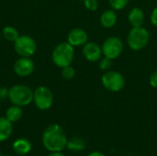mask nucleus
<instances>
[{
    "label": "nucleus",
    "mask_w": 157,
    "mask_h": 156,
    "mask_svg": "<svg viewBox=\"0 0 157 156\" xmlns=\"http://www.w3.org/2000/svg\"><path fill=\"white\" fill-rule=\"evenodd\" d=\"M14 50L20 57H30L37 51V44L29 35H21L14 42Z\"/></svg>",
    "instance_id": "obj_6"
},
{
    "label": "nucleus",
    "mask_w": 157,
    "mask_h": 156,
    "mask_svg": "<svg viewBox=\"0 0 157 156\" xmlns=\"http://www.w3.org/2000/svg\"><path fill=\"white\" fill-rule=\"evenodd\" d=\"M48 156H65L63 154H62L61 152H52V154H50Z\"/></svg>",
    "instance_id": "obj_27"
},
{
    "label": "nucleus",
    "mask_w": 157,
    "mask_h": 156,
    "mask_svg": "<svg viewBox=\"0 0 157 156\" xmlns=\"http://www.w3.org/2000/svg\"><path fill=\"white\" fill-rule=\"evenodd\" d=\"M84 4H85L86 8L88 11H91V12L96 11L98 8V6H99L98 0H85Z\"/></svg>",
    "instance_id": "obj_21"
},
{
    "label": "nucleus",
    "mask_w": 157,
    "mask_h": 156,
    "mask_svg": "<svg viewBox=\"0 0 157 156\" xmlns=\"http://www.w3.org/2000/svg\"><path fill=\"white\" fill-rule=\"evenodd\" d=\"M74 58L75 47L72 46L68 41H63L56 45L52 53V59L53 63L60 68L71 65Z\"/></svg>",
    "instance_id": "obj_2"
},
{
    "label": "nucleus",
    "mask_w": 157,
    "mask_h": 156,
    "mask_svg": "<svg viewBox=\"0 0 157 156\" xmlns=\"http://www.w3.org/2000/svg\"><path fill=\"white\" fill-rule=\"evenodd\" d=\"M42 143L50 152H62L67 146V138L63 129L58 124L48 126L42 133Z\"/></svg>",
    "instance_id": "obj_1"
},
{
    "label": "nucleus",
    "mask_w": 157,
    "mask_h": 156,
    "mask_svg": "<svg viewBox=\"0 0 157 156\" xmlns=\"http://www.w3.org/2000/svg\"><path fill=\"white\" fill-rule=\"evenodd\" d=\"M75 70L71 65H68V66L62 68V76L64 79L71 80L75 77Z\"/></svg>",
    "instance_id": "obj_20"
},
{
    "label": "nucleus",
    "mask_w": 157,
    "mask_h": 156,
    "mask_svg": "<svg viewBox=\"0 0 157 156\" xmlns=\"http://www.w3.org/2000/svg\"><path fill=\"white\" fill-rule=\"evenodd\" d=\"M88 156H105V154L100 152H93V153L89 154Z\"/></svg>",
    "instance_id": "obj_26"
},
{
    "label": "nucleus",
    "mask_w": 157,
    "mask_h": 156,
    "mask_svg": "<svg viewBox=\"0 0 157 156\" xmlns=\"http://www.w3.org/2000/svg\"><path fill=\"white\" fill-rule=\"evenodd\" d=\"M112 65V60L108 58V57H104L103 59H100L99 62V67L101 70L103 71H109L111 68Z\"/></svg>",
    "instance_id": "obj_22"
},
{
    "label": "nucleus",
    "mask_w": 157,
    "mask_h": 156,
    "mask_svg": "<svg viewBox=\"0 0 157 156\" xmlns=\"http://www.w3.org/2000/svg\"><path fill=\"white\" fill-rule=\"evenodd\" d=\"M117 23V14L114 9H108L100 16V24L106 29L114 27Z\"/></svg>",
    "instance_id": "obj_13"
},
{
    "label": "nucleus",
    "mask_w": 157,
    "mask_h": 156,
    "mask_svg": "<svg viewBox=\"0 0 157 156\" xmlns=\"http://www.w3.org/2000/svg\"><path fill=\"white\" fill-rule=\"evenodd\" d=\"M150 40V33L144 27L132 28L128 36L127 43L132 51H141L147 46Z\"/></svg>",
    "instance_id": "obj_4"
},
{
    "label": "nucleus",
    "mask_w": 157,
    "mask_h": 156,
    "mask_svg": "<svg viewBox=\"0 0 157 156\" xmlns=\"http://www.w3.org/2000/svg\"><path fill=\"white\" fill-rule=\"evenodd\" d=\"M151 22L154 26L157 27V6L154 8L151 14Z\"/></svg>",
    "instance_id": "obj_24"
},
{
    "label": "nucleus",
    "mask_w": 157,
    "mask_h": 156,
    "mask_svg": "<svg viewBox=\"0 0 157 156\" xmlns=\"http://www.w3.org/2000/svg\"><path fill=\"white\" fill-rule=\"evenodd\" d=\"M33 102L40 110L49 109L53 103L52 92L46 86H40L33 91Z\"/></svg>",
    "instance_id": "obj_8"
},
{
    "label": "nucleus",
    "mask_w": 157,
    "mask_h": 156,
    "mask_svg": "<svg viewBox=\"0 0 157 156\" xmlns=\"http://www.w3.org/2000/svg\"><path fill=\"white\" fill-rule=\"evenodd\" d=\"M101 48L105 57L115 60L121 55L124 45L121 38L117 36H111L104 40Z\"/></svg>",
    "instance_id": "obj_7"
},
{
    "label": "nucleus",
    "mask_w": 157,
    "mask_h": 156,
    "mask_svg": "<svg viewBox=\"0 0 157 156\" xmlns=\"http://www.w3.org/2000/svg\"><path fill=\"white\" fill-rule=\"evenodd\" d=\"M68 149L74 152H80L85 149V141L80 137H75L71 139L69 142H67Z\"/></svg>",
    "instance_id": "obj_18"
},
{
    "label": "nucleus",
    "mask_w": 157,
    "mask_h": 156,
    "mask_svg": "<svg viewBox=\"0 0 157 156\" xmlns=\"http://www.w3.org/2000/svg\"><path fill=\"white\" fill-rule=\"evenodd\" d=\"M88 40V35L84 29L75 28L72 29L67 35V41L74 47L84 46Z\"/></svg>",
    "instance_id": "obj_11"
},
{
    "label": "nucleus",
    "mask_w": 157,
    "mask_h": 156,
    "mask_svg": "<svg viewBox=\"0 0 157 156\" xmlns=\"http://www.w3.org/2000/svg\"><path fill=\"white\" fill-rule=\"evenodd\" d=\"M13 131L12 122L6 117H0V142L7 140Z\"/></svg>",
    "instance_id": "obj_14"
},
{
    "label": "nucleus",
    "mask_w": 157,
    "mask_h": 156,
    "mask_svg": "<svg viewBox=\"0 0 157 156\" xmlns=\"http://www.w3.org/2000/svg\"><path fill=\"white\" fill-rule=\"evenodd\" d=\"M13 150L14 152L18 155H25L29 154L31 150V144L26 139H17L13 143Z\"/></svg>",
    "instance_id": "obj_15"
},
{
    "label": "nucleus",
    "mask_w": 157,
    "mask_h": 156,
    "mask_svg": "<svg viewBox=\"0 0 157 156\" xmlns=\"http://www.w3.org/2000/svg\"><path fill=\"white\" fill-rule=\"evenodd\" d=\"M78 1H85V0H78Z\"/></svg>",
    "instance_id": "obj_29"
},
{
    "label": "nucleus",
    "mask_w": 157,
    "mask_h": 156,
    "mask_svg": "<svg viewBox=\"0 0 157 156\" xmlns=\"http://www.w3.org/2000/svg\"><path fill=\"white\" fill-rule=\"evenodd\" d=\"M144 19H145L144 12L141 7L135 6L130 10L128 15V21L132 28L142 27L144 23Z\"/></svg>",
    "instance_id": "obj_12"
},
{
    "label": "nucleus",
    "mask_w": 157,
    "mask_h": 156,
    "mask_svg": "<svg viewBox=\"0 0 157 156\" xmlns=\"http://www.w3.org/2000/svg\"><path fill=\"white\" fill-rule=\"evenodd\" d=\"M6 97H8V90L4 87H0V100H3Z\"/></svg>",
    "instance_id": "obj_25"
},
{
    "label": "nucleus",
    "mask_w": 157,
    "mask_h": 156,
    "mask_svg": "<svg viewBox=\"0 0 157 156\" xmlns=\"http://www.w3.org/2000/svg\"><path fill=\"white\" fill-rule=\"evenodd\" d=\"M149 83L153 87L157 88V71L152 73V74L149 77Z\"/></svg>",
    "instance_id": "obj_23"
},
{
    "label": "nucleus",
    "mask_w": 157,
    "mask_h": 156,
    "mask_svg": "<svg viewBox=\"0 0 157 156\" xmlns=\"http://www.w3.org/2000/svg\"><path fill=\"white\" fill-rule=\"evenodd\" d=\"M129 2L130 0H109L110 7L114 10L124 9L128 6Z\"/></svg>",
    "instance_id": "obj_19"
},
{
    "label": "nucleus",
    "mask_w": 157,
    "mask_h": 156,
    "mask_svg": "<svg viewBox=\"0 0 157 156\" xmlns=\"http://www.w3.org/2000/svg\"><path fill=\"white\" fill-rule=\"evenodd\" d=\"M0 156H1V152H0Z\"/></svg>",
    "instance_id": "obj_30"
},
{
    "label": "nucleus",
    "mask_w": 157,
    "mask_h": 156,
    "mask_svg": "<svg viewBox=\"0 0 157 156\" xmlns=\"http://www.w3.org/2000/svg\"><path fill=\"white\" fill-rule=\"evenodd\" d=\"M13 69L17 76L27 77L34 72L35 64L30 57H20L15 62Z\"/></svg>",
    "instance_id": "obj_9"
},
{
    "label": "nucleus",
    "mask_w": 157,
    "mask_h": 156,
    "mask_svg": "<svg viewBox=\"0 0 157 156\" xmlns=\"http://www.w3.org/2000/svg\"><path fill=\"white\" fill-rule=\"evenodd\" d=\"M8 99L13 105L25 107L33 101V91L28 86L15 85L8 89Z\"/></svg>",
    "instance_id": "obj_3"
},
{
    "label": "nucleus",
    "mask_w": 157,
    "mask_h": 156,
    "mask_svg": "<svg viewBox=\"0 0 157 156\" xmlns=\"http://www.w3.org/2000/svg\"><path fill=\"white\" fill-rule=\"evenodd\" d=\"M22 117V109L21 107L13 105L11 107H9L6 111V118L10 120L12 123L13 122H17Z\"/></svg>",
    "instance_id": "obj_16"
},
{
    "label": "nucleus",
    "mask_w": 157,
    "mask_h": 156,
    "mask_svg": "<svg viewBox=\"0 0 157 156\" xmlns=\"http://www.w3.org/2000/svg\"><path fill=\"white\" fill-rule=\"evenodd\" d=\"M1 38H2V33L0 32V40H1Z\"/></svg>",
    "instance_id": "obj_28"
},
{
    "label": "nucleus",
    "mask_w": 157,
    "mask_h": 156,
    "mask_svg": "<svg viewBox=\"0 0 157 156\" xmlns=\"http://www.w3.org/2000/svg\"><path fill=\"white\" fill-rule=\"evenodd\" d=\"M82 52L85 59L91 63L98 62L103 54L102 48L96 42H86L83 46Z\"/></svg>",
    "instance_id": "obj_10"
},
{
    "label": "nucleus",
    "mask_w": 157,
    "mask_h": 156,
    "mask_svg": "<svg viewBox=\"0 0 157 156\" xmlns=\"http://www.w3.org/2000/svg\"><path fill=\"white\" fill-rule=\"evenodd\" d=\"M2 36L7 41L15 42L17 40V39L19 37V34L16 28H14L12 26H6L2 30Z\"/></svg>",
    "instance_id": "obj_17"
},
{
    "label": "nucleus",
    "mask_w": 157,
    "mask_h": 156,
    "mask_svg": "<svg viewBox=\"0 0 157 156\" xmlns=\"http://www.w3.org/2000/svg\"><path fill=\"white\" fill-rule=\"evenodd\" d=\"M103 86L110 92H119L125 86L124 76L118 71H107L101 77Z\"/></svg>",
    "instance_id": "obj_5"
}]
</instances>
